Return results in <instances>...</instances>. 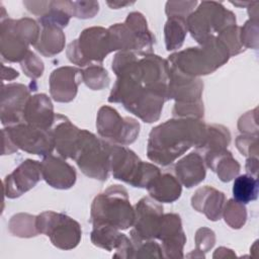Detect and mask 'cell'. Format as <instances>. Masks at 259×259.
Returning <instances> with one entry per match:
<instances>
[{
    "label": "cell",
    "instance_id": "obj_1",
    "mask_svg": "<svg viewBox=\"0 0 259 259\" xmlns=\"http://www.w3.org/2000/svg\"><path fill=\"white\" fill-rule=\"evenodd\" d=\"M205 124L195 119H172L153 128L148 144V157L162 165L170 164L192 145L200 149Z\"/></svg>",
    "mask_w": 259,
    "mask_h": 259
},
{
    "label": "cell",
    "instance_id": "obj_2",
    "mask_svg": "<svg viewBox=\"0 0 259 259\" xmlns=\"http://www.w3.org/2000/svg\"><path fill=\"white\" fill-rule=\"evenodd\" d=\"M93 226H108L125 230L135 222L126 190L119 185H112L97 195L91 208Z\"/></svg>",
    "mask_w": 259,
    "mask_h": 259
},
{
    "label": "cell",
    "instance_id": "obj_3",
    "mask_svg": "<svg viewBox=\"0 0 259 259\" xmlns=\"http://www.w3.org/2000/svg\"><path fill=\"white\" fill-rule=\"evenodd\" d=\"M203 45V48H189L172 55L170 60L173 69L188 77L209 74L226 63L231 56L226 45L218 37L213 36Z\"/></svg>",
    "mask_w": 259,
    "mask_h": 259
},
{
    "label": "cell",
    "instance_id": "obj_4",
    "mask_svg": "<svg viewBox=\"0 0 259 259\" xmlns=\"http://www.w3.org/2000/svg\"><path fill=\"white\" fill-rule=\"evenodd\" d=\"M110 169L116 179L135 187H148L160 175L157 167L142 162L127 148L115 145H110Z\"/></svg>",
    "mask_w": 259,
    "mask_h": 259
},
{
    "label": "cell",
    "instance_id": "obj_5",
    "mask_svg": "<svg viewBox=\"0 0 259 259\" xmlns=\"http://www.w3.org/2000/svg\"><path fill=\"white\" fill-rule=\"evenodd\" d=\"M74 160L87 176L105 180L110 169V145L83 130L79 135Z\"/></svg>",
    "mask_w": 259,
    "mask_h": 259
},
{
    "label": "cell",
    "instance_id": "obj_6",
    "mask_svg": "<svg viewBox=\"0 0 259 259\" xmlns=\"http://www.w3.org/2000/svg\"><path fill=\"white\" fill-rule=\"evenodd\" d=\"M186 24L192 36L198 42L204 44L213 37L212 32H222L224 29L236 25V17L220 3L202 2L197 11L188 17Z\"/></svg>",
    "mask_w": 259,
    "mask_h": 259
},
{
    "label": "cell",
    "instance_id": "obj_7",
    "mask_svg": "<svg viewBox=\"0 0 259 259\" xmlns=\"http://www.w3.org/2000/svg\"><path fill=\"white\" fill-rule=\"evenodd\" d=\"M111 51L108 30L102 27H91L85 29L79 39L69 45L67 55L72 63L85 66L92 60L101 62Z\"/></svg>",
    "mask_w": 259,
    "mask_h": 259
},
{
    "label": "cell",
    "instance_id": "obj_8",
    "mask_svg": "<svg viewBox=\"0 0 259 259\" xmlns=\"http://www.w3.org/2000/svg\"><path fill=\"white\" fill-rule=\"evenodd\" d=\"M38 233L50 237L52 243L60 249H72L76 247L81 238L79 224L73 219L54 211H46L35 220Z\"/></svg>",
    "mask_w": 259,
    "mask_h": 259
},
{
    "label": "cell",
    "instance_id": "obj_9",
    "mask_svg": "<svg viewBox=\"0 0 259 259\" xmlns=\"http://www.w3.org/2000/svg\"><path fill=\"white\" fill-rule=\"evenodd\" d=\"M96 125L101 137L122 145L134 142L140 127L135 119L120 117L115 109L108 106L100 108Z\"/></svg>",
    "mask_w": 259,
    "mask_h": 259
},
{
    "label": "cell",
    "instance_id": "obj_10",
    "mask_svg": "<svg viewBox=\"0 0 259 259\" xmlns=\"http://www.w3.org/2000/svg\"><path fill=\"white\" fill-rule=\"evenodd\" d=\"M9 130L15 144L26 152L36 155H50L54 149V135L49 130L31 124L17 125Z\"/></svg>",
    "mask_w": 259,
    "mask_h": 259
},
{
    "label": "cell",
    "instance_id": "obj_11",
    "mask_svg": "<svg viewBox=\"0 0 259 259\" xmlns=\"http://www.w3.org/2000/svg\"><path fill=\"white\" fill-rule=\"evenodd\" d=\"M163 218V207L149 197L142 198L136 205V229L131 235L144 240L157 238Z\"/></svg>",
    "mask_w": 259,
    "mask_h": 259
},
{
    "label": "cell",
    "instance_id": "obj_12",
    "mask_svg": "<svg viewBox=\"0 0 259 259\" xmlns=\"http://www.w3.org/2000/svg\"><path fill=\"white\" fill-rule=\"evenodd\" d=\"M157 238L163 242V250L166 253V257L183 256L182 248L186 239L181 229L179 215L174 213L165 214L162 218Z\"/></svg>",
    "mask_w": 259,
    "mask_h": 259
},
{
    "label": "cell",
    "instance_id": "obj_13",
    "mask_svg": "<svg viewBox=\"0 0 259 259\" xmlns=\"http://www.w3.org/2000/svg\"><path fill=\"white\" fill-rule=\"evenodd\" d=\"M41 164L37 161L26 160L15 171L7 176L8 184L6 192L8 197H16L32 188L40 179Z\"/></svg>",
    "mask_w": 259,
    "mask_h": 259
},
{
    "label": "cell",
    "instance_id": "obj_14",
    "mask_svg": "<svg viewBox=\"0 0 259 259\" xmlns=\"http://www.w3.org/2000/svg\"><path fill=\"white\" fill-rule=\"evenodd\" d=\"M40 164L42 177L51 186L67 189L74 185L76 172L73 167L62 159L49 155Z\"/></svg>",
    "mask_w": 259,
    "mask_h": 259
},
{
    "label": "cell",
    "instance_id": "obj_15",
    "mask_svg": "<svg viewBox=\"0 0 259 259\" xmlns=\"http://www.w3.org/2000/svg\"><path fill=\"white\" fill-rule=\"evenodd\" d=\"M80 73L81 71L71 67H62L52 73L50 78L51 94L56 101L68 102L74 99L79 84L77 76Z\"/></svg>",
    "mask_w": 259,
    "mask_h": 259
},
{
    "label": "cell",
    "instance_id": "obj_16",
    "mask_svg": "<svg viewBox=\"0 0 259 259\" xmlns=\"http://www.w3.org/2000/svg\"><path fill=\"white\" fill-rule=\"evenodd\" d=\"M53 106L45 94H37L30 97L24 108L23 119L36 127L49 130L54 122Z\"/></svg>",
    "mask_w": 259,
    "mask_h": 259
},
{
    "label": "cell",
    "instance_id": "obj_17",
    "mask_svg": "<svg viewBox=\"0 0 259 259\" xmlns=\"http://www.w3.org/2000/svg\"><path fill=\"white\" fill-rule=\"evenodd\" d=\"M225 195L211 187L199 188L192 197V206L198 211L204 212L208 220L217 221L221 218Z\"/></svg>",
    "mask_w": 259,
    "mask_h": 259
},
{
    "label": "cell",
    "instance_id": "obj_18",
    "mask_svg": "<svg viewBox=\"0 0 259 259\" xmlns=\"http://www.w3.org/2000/svg\"><path fill=\"white\" fill-rule=\"evenodd\" d=\"M80 132L70 120L62 116V120L53 130L55 146L62 157L74 159Z\"/></svg>",
    "mask_w": 259,
    "mask_h": 259
},
{
    "label": "cell",
    "instance_id": "obj_19",
    "mask_svg": "<svg viewBox=\"0 0 259 259\" xmlns=\"http://www.w3.org/2000/svg\"><path fill=\"white\" fill-rule=\"evenodd\" d=\"M175 172L179 180L186 187L196 185L205 176V168L202 158L197 153H191L184 159L177 162Z\"/></svg>",
    "mask_w": 259,
    "mask_h": 259
},
{
    "label": "cell",
    "instance_id": "obj_20",
    "mask_svg": "<svg viewBox=\"0 0 259 259\" xmlns=\"http://www.w3.org/2000/svg\"><path fill=\"white\" fill-rule=\"evenodd\" d=\"M206 163L209 168L217 171L222 181H230L240 171L239 163L228 151L220 150L206 154Z\"/></svg>",
    "mask_w": 259,
    "mask_h": 259
},
{
    "label": "cell",
    "instance_id": "obj_21",
    "mask_svg": "<svg viewBox=\"0 0 259 259\" xmlns=\"http://www.w3.org/2000/svg\"><path fill=\"white\" fill-rule=\"evenodd\" d=\"M150 195L161 202H172L181 193L180 183L170 174L159 175L147 187Z\"/></svg>",
    "mask_w": 259,
    "mask_h": 259
},
{
    "label": "cell",
    "instance_id": "obj_22",
    "mask_svg": "<svg viewBox=\"0 0 259 259\" xmlns=\"http://www.w3.org/2000/svg\"><path fill=\"white\" fill-rule=\"evenodd\" d=\"M65 35L58 27H45L38 42L34 46L42 55L50 57L60 53L64 48Z\"/></svg>",
    "mask_w": 259,
    "mask_h": 259
},
{
    "label": "cell",
    "instance_id": "obj_23",
    "mask_svg": "<svg viewBox=\"0 0 259 259\" xmlns=\"http://www.w3.org/2000/svg\"><path fill=\"white\" fill-rule=\"evenodd\" d=\"M234 199L243 204L256 200L258 197V180L252 175H240L233 184Z\"/></svg>",
    "mask_w": 259,
    "mask_h": 259
},
{
    "label": "cell",
    "instance_id": "obj_24",
    "mask_svg": "<svg viewBox=\"0 0 259 259\" xmlns=\"http://www.w3.org/2000/svg\"><path fill=\"white\" fill-rule=\"evenodd\" d=\"M170 19L166 23L165 35L166 47L168 51L178 49L184 39L186 33V21L183 17L169 16Z\"/></svg>",
    "mask_w": 259,
    "mask_h": 259
},
{
    "label": "cell",
    "instance_id": "obj_25",
    "mask_svg": "<svg viewBox=\"0 0 259 259\" xmlns=\"http://www.w3.org/2000/svg\"><path fill=\"white\" fill-rule=\"evenodd\" d=\"M225 221L233 229L242 228L247 220L246 207L235 199L229 200L225 207Z\"/></svg>",
    "mask_w": 259,
    "mask_h": 259
},
{
    "label": "cell",
    "instance_id": "obj_26",
    "mask_svg": "<svg viewBox=\"0 0 259 259\" xmlns=\"http://www.w3.org/2000/svg\"><path fill=\"white\" fill-rule=\"evenodd\" d=\"M82 78L87 86L94 90H98L107 86L109 82L107 72L103 68L97 66H92L83 71Z\"/></svg>",
    "mask_w": 259,
    "mask_h": 259
},
{
    "label": "cell",
    "instance_id": "obj_27",
    "mask_svg": "<svg viewBox=\"0 0 259 259\" xmlns=\"http://www.w3.org/2000/svg\"><path fill=\"white\" fill-rule=\"evenodd\" d=\"M241 30L240 40L242 46L256 50L258 48V20H248Z\"/></svg>",
    "mask_w": 259,
    "mask_h": 259
},
{
    "label": "cell",
    "instance_id": "obj_28",
    "mask_svg": "<svg viewBox=\"0 0 259 259\" xmlns=\"http://www.w3.org/2000/svg\"><path fill=\"white\" fill-rule=\"evenodd\" d=\"M258 136H241L237 139V147L239 151L245 155L250 157H257L258 155Z\"/></svg>",
    "mask_w": 259,
    "mask_h": 259
},
{
    "label": "cell",
    "instance_id": "obj_29",
    "mask_svg": "<svg viewBox=\"0 0 259 259\" xmlns=\"http://www.w3.org/2000/svg\"><path fill=\"white\" fill-rule=\"evenodd\" d=\"M29 57L26 59V63H22V69L26 72V75L32 78L39 77L42 74L44 66L42 62L36 58V56L32 53H28Z\"/></svg>",
    "mask_w": 259,
    "mask_h": 259
},
{
    "label": "cell",
    "instance_id": "obj_30",
    "mask_svg": "<svg viewBox=\"0 0 259 259\" xmlns=\"http://www.w3.org/2000/svg\"><path fill=\"white\" fill-rule=\"evenodd\" d=\"M247 172L251 175H254V177H257V170H258V159L257 157H250L247 160L246 164Z\"/></svg>",
    "mask_w": 259,
    "mask_h": 259
}]
</instances>
